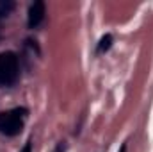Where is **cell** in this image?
I'll use <instances>...</instances> for the list:
<instances>
[{"label": "cell", "mask_w": 153, "mask_h": 152, "mask_svg": "<svg viewBox=\"0 0 153 152\" xmlns=\"http://www.w3.org/2000/svg\"><path fill=\"white\" fill-rule=\"evenodd\" d=\"M14 9V2L13 0H0V22L5 20Z\"/></svg>", "instance_id": "cell-4"}, {"label": "cell", "mask_w": 153, "mask_h": 152, "mask_svg": "<svg viewBox=\"0 0 153 152\" xmlns=\"http://www.w3.org/2000/svg\"><path fill=\"white\" fill-rule=\"evenodd\" d=\"M20 152H32V141H27V143H25V147H23Z\"/></svg>", "instance_id": "cell-6"}, {"label": "cell", "mask_w": 153, "mask_h": 152, "mask_svg": "<svg viewBox=\"0 0 153 152\" xmlns=\"http://www.w3.org/2000/svg\"><path fill=\"white\" fill-rule=\"evenodd\" d=\"M45 2L43 0H36L34 4H30L29 7V18H27V23H29V29H38L41 25V22L45 20Z\"/></svg>", "instance_id": "cell-3"}, {"label": "cell", "mask_w": 153, "mask_h": 152, "mask_svg": "<svg viewBox=\"0 0 153 152\" xmlns=\"http://www.w3.org/2000/svg\"><path fill=\"white\" fill-rule=\"evenodd\" d=\"M25 116H27L25 108H14L11 111L2 113L0 114V132L5 136H16L23 129Z\"/></svg>", "instance_id": "cell-1"}, {"label": "cell", "mask_w": 153, "mask_h": 152, "mask_svg": "<svg viewBox=\"0 0 153 152\" xmlns=\"http://www.w3.org/2000/svg\"><path fill=\"white\" fill-rule=\"evenodd\" d=\"M20 75V59L14 52L0 54V86H13Z\"/></svg>", "instance_id": "cell-2"}, {"label": "cell", "mask_w": 153, "mask_h": 152, "mask_svg": "<svg viewBox=\"0 0 153 152\" xmlns=\"http://www.w3.org/2000/svg\"><path fill=\"white\" fill-rule=\"evenodd\" d=\"M112 47V36L111 34H105L103 38L100 39V43H98V48H96V52L98 54H103V52H107L109 48Z\"/></svg>", "instance_id": "cell-5"}, {"label": "cell", "mask_w": 153, "mask_h": 152, "mask_svg": "<svg viewBox=\"0 0 153 152\" xmlns=\"http://www.w3.org/2000/svg\"><path fill=\"white\" fill-rule=\"evenodd\" d=\"M119 152H126V145H121V149H119Z\"/></svg>", "instance_id": "cell-7"}]
</instances>
